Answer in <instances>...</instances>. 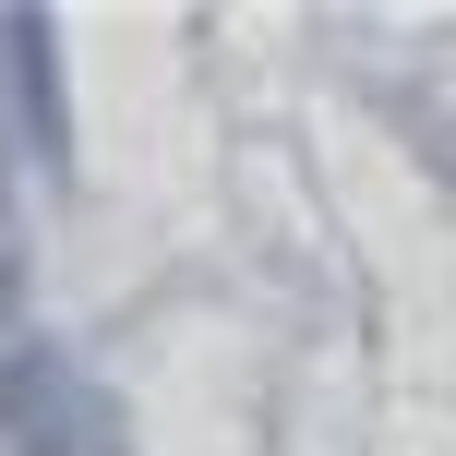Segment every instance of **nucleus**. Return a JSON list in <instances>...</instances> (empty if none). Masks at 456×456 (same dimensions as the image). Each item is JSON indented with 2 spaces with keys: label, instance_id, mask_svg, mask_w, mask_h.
I'll return each instance as SVG.
<instances>
[]
</instances>
